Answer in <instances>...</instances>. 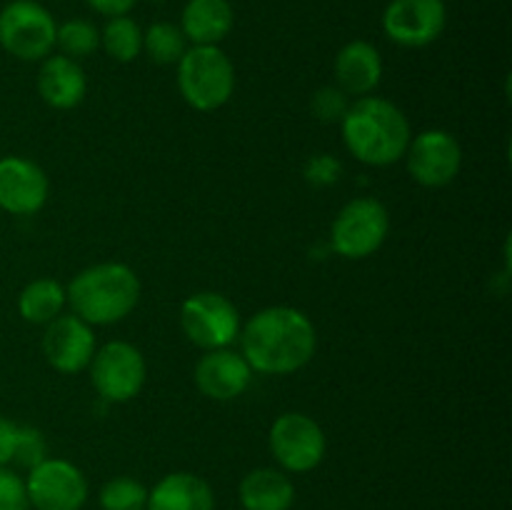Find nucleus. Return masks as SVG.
Wrapping results in <instances>:
<instances>
[{"instance_id": "nucleus-7", "label": "nucleus", "mask_w": 512, "mask_h": 510, "mask_svg": "<svg viewBox=\"0 0 512 510\" xmlns=\"http://www.w3.org/2000/svg\"><path fill=\"white\" fill-rule=\"evenodd\" d=\"M90 380L100 398L110 403L133 400L143 390L145 360L135 345L125 340H113L103 345L90 360Z\"/></svg>"}, {"instance_id": "nucleus-25", "label": "nucleus", "mask_w": 512, "mask_h": 510, "mask_svg": "<svg viewBox=\"0 0 512 510\" xmlns=\"http://www.w3.org/2000/svg\"><path fill=\"white\" fill-rule=\"evenodd\" d=\"M148 490L133 478H113L100 488V508L103 510H145Z\"/></svg>"}, {"instance_id": "nucleus-17", "label": "nucleus", "mask_w": 512, "mask_h": 510, "mask_svg": "<svg viewBox=\"0 0 512 510\" xmlns=\"http://www.w3.org/2000/svg\"><path fill=\"white\" fill-rule=\"evenodd\" d=\"M335 78L345 95H360L365 98L378 88L383 78V60L380 53L365 40H353L345 45L335 58Z\"/></svg>"}, {"instance_id": "nucleus-11", "label": "nucleus", "mask_w": 512, "mask_h": 510, "mask_svg": "<svg viewBox=\"0 0 512 510\" xmlns=\"http://www.w3.org/2000/svg\"><path fill=\"white\" fill-rule=\"evenodd\" d=\"M405 158H408L410 175L420 185L443 188V185L453 183L458 175L463 150L448 130H425V133L410 138Z\"/></svg>"}, {"instance_id": "nucleus-30", "label": "nucleus", "mask_w": 512, "mask_h": 510, "mask_svg": "<svg viewBox=\"0 0 512 510\" xmlns=\"http://www.w3.org/2000/svg\"><path fill=\"white\" fill-rule=\"evenodd\" d=\"M18 428V423H13V420L0 415V468L13 463L15 445H18Z\"/></svg>"}, {"instance_id": "nucleus-24", "label": "nucleus", "mask_w": 512, "mask_h": 510, "mask_svg": "<svg viewBox=\"0 0 512 510\" xmlns=\"http://www.w3.org/2000/svg\"><path fill=\"white\" fill-rule=\"evenodd\" d=\"M55 45L63 50L65 58H85V55L95 53V48L100 45V33L90 20H68V23L58 25Z\"/></svg>"}, {"instance_id": "nucleus-12", "label": "nucleus", "mask_w": 512, "mask_h": 510, "mask_svg": "<svg viewBox=\"0 0 512 510\" xmlns=\"http://www.w3.org/2000/svg\"><path fill=\"white\" fill-rule=\"evenodd\" d=\"M443 0H393L383 13V30L403 48H423L445 30Z\"/></svg>"}, {"instance_id": "nucleus-13", "label": "nucleus", "mask_w": 512, "mask_h": 510, "mask_svg": "<svg viewBox=\"0 0 512 510\" xmlns=\"http://www.w3.org/2000/svg\"><path fill=\"white\" fill-rule=\"evenodd\" d=\"M45 360L58 373H80L95 355V335L78 315H58L43 335Z\"/></svg>"}, {"instance_id": "nucleus-28", "label": "nucleus", "mask_w": 512, "mask_h": 510, "mask_svg": "<svg viewBox=\"0 0 512 510\" xmlns=\"http://www.w3.org/2000/svg\"><path fill=\"white\" fill-rule=\"evenodd\" d=\"M25 483L8 468H0V510H28Z\"/></svg>"}, {"instance_id": "nucleus-19", "label": "nucleus", "mask_w": 512, "mask_h": 510, "mask_svg": "<svg viewBox=\"0 0 512 510\" xmlns=\"http://www.w3.org/2000/svg\"><path fill=\"white\" fill-rule=\"evenodd\" d=\"M180 30L193 45H218L233 30V5L228 0H188Z\"/></svg>"}, {"instance_id": "nucleus-15", "label": "nucleus", "mask_w": 512, "mask_h": 510, "mask_svg": "<svg viewBox=\"0 0 512 510\" xmlns=\"http://www.w3.org/2000/svg\"><path fill=\"white\" fill-rule=\"evenodd\" d=\"M253 368L240 353L228 348L208 350L195 365V385L213 400H233L248 390Z\"/></svg>"}, {"instance_id": "nucleus-9", "label": "nucleus", "mask_w": 512, "mask_h": 510, "mask_svg": "<svg viewBox=\"0 0 512 510\" xmlns=\"http://www.w3.org/2000/svg\"><path fill=\"white\" fill-rule=\"evenodd\" d=\"M25 493L35 510H80L88 500V480L68 460L45 458L30 468Z\"/></svg>"}, {"instance_id": "nucleus-10", "label": "nucleus", "mask_w": 512, "mask_h": 510, "mask_svg": "<svg viewBox=\"0 0 512 510\" xmlns=\"http://www.w3.org/2000/svg\"><path fill=\"white\" fill-rule=\"evenodd\" d=\"M270 450L290 473L318 468L325 455V433L303 413H283L270 428Z\"/></svg>"}, {"instance_id": "nucleus-18", "label": "nucleus", "mask_w": 512, "mask_h": 510, "mask_svg": "<svg viewBox=\"0 0 512 510\" xmlns=\"http://www.w3.org/2000/svg\"><path fill=\"white\" fill-rule=\"evenodd\" d=\"M148 510H215L210 485L200 475L170 473L148 493Z\"/></svg>"}, {"instance_id": "nucleus-14", "label": "nucleus", "mask_w": 512, "mask_h": 510, "mask_svg": "<svg viewBox=\"0 0 512 510\" xmlns=\"http://www.w3.org/2000/svg\"><path fill=\"white\" fill-rule=\"evenodd\" d=\"M48 175L33 160L0 158V208L13 215H33L48 200Z\"/></svg>"}, {"instance_id": "nucleus-22", "label": "nucleus", "mask_w": 512, "mask_h": 510, "mask_svg": "<svg viewBox=\"0 0 512 510\" xmlns=\"http://www.w3.org/2000/svg\"><path fill=\"white\" fill-rule=\"evenodd\" d=\"M100 43L113 60L130 63L143 50V30L128 15H118V18L108 20V25L100 33Z\"/></svg>"}, {"instance_id": "nucleus-31", "label": "nucleus", "mask_w": 512, "mask_h": 510, "mask_svg": "<svg viewBox=\"0 0 512 510\" xmlns=\"http://www.w3.org/2000/svg\"><path fill=\"white\" fill-rule=\"evenodd\" d=\"M95 13L108 15V18H118V15H125L128 10H133V5L138 0H85Z\"/></svg>"}, {"instance_id": "nucleus-6", "label": "nucleus", "mask_w": 512, "mask_h": 510, "mask_svg": "<svg viewBox=\"0 0 512 510\" xmlns=\"http://www.w3.org/2000/svg\"><path fill=\"white\" fill-rule=\"evenodd\" d=\"M390 230V215L380 200L355 198L333 220V248L343 258L363 260L385 243Z\"/></svg>"}, {"instance_id": "nucleus-29", "label": "nucleus", "mask_w": 512, "mask_h": 510, "mask_svg": "<svg viewBox=\"0 0 512 510\" xmlns=\"http://www.w3.org/2000/svg\"><path fill=\"white\" fill-rule=\"evenodd\" d=\"M340 170L343 168H340L338 160L330 158V155H318L305 168V178L313 185H330L340 178Z\"/></svg>"}, {"instance_id": "nucleus-20", "label": "nucleus", "mask_w": 512, "mask_h": 510, "mask_svg": "<svg viewBox=\"0 0 512 510\" xmlns=\"http://www.w3.org/2000/svg\"><path fill=\"white\" fill-rule=\"evenodd\" d=\"M293 500V480L280 470H250L240 483V503L245 510H290Z\"/></svg>"}, {"instance_id": "nucleus-2", "label": "nucleus", "mask_w": 512, "mask_h": 510, "mask_svg": "<svg viewBox=\"0 0 512 510\" xmlns=\"http://www.w3.org/2000/svg\"><path fill=\"white\" fill-rule=\"evenodd\" d=\"M343 140L350 153L365 165H390L405 158L410 123L398 105L365 95L343 115Z\"/></svg>"}, {"instance_id": "nucleus-21", "label": "nucleus", "mask_w": 512, "mask_h": 510, "mask_svg": "<svg viewBox=\"0 0 512 510\" xmlns=\"http://www.w3.org/2000/svg\"><path fill=\"white\" fill-rule=\"evenodd\" d=\"M65 303L68 298H65L63 285L50 278H38L23 288L18 298V310L28 323L48 325L50 320L63 313Z\"/></svg>"}, {"instance_id": "nucleus-5", "label": "nucleus", "mask_w": 512, "mask_h": 510, "mask_svg": "<svg viewBox=\"0 0 512 510\" xmlns=\"http://www.w3.org/2000/svg\"><path fill=\"white\" fill-rule=\"evenodd\" d=\"M53 15L35 0H13L0 10V45L18 60H43L55 48Z\"/></svg>"}, {"instance_id": "nucleus-1", "label": "nucleus", "mask_w": 512, "mask_h": 510, "mask_svg": "<svg viewBox=\"0 0 512 510\" xmlns=\"http://www.w3.org/2000/svg\"><path fill=\"white\" fill-rule=\"evenodd\" d=\"M315 345L318 335L308 315L288 305L260 310L243 330V358L265 375L295 373L313 360Z\"/></svg>"}, {"instance_id": "nucleus-27", "label": "nucleus", "mask_w": 512, "mask_h": 510, "mask_svg": "<svg viewBox=\"0 0 512 510\" xmlns=\"http://www.w3.org/2000/svg\"><path fill=\"white\" fill-rule=\"evenodd\" d=\"M15 463L23 468H35L45 460V438L40 430L30 428V425H20L18 428V445H15Z\"/></svg>"}, {"instance_id": "nucleus-3", "label": "nucleus", "mask_w": 512, "mask_h": 510, "mask_svg": "<svg viewBox=\"0 0 512 510\" xmlns=\"http://www.w3.org/2000/svg\"><path fill=\"white\" fill-rule=\"evenodd\" d=\"M65 298L88 325H110L133 313L140 300V280L128 265L98 263L70 280Z\"/></svg>"}, {"instance_id": "nucleus-4", "label": "nucleus", "mask_w": 512, "mask_h": 510, "mask_svg": "<svg viewBox=\"0 0 512 510\" xmlns=\"http://www.w3.org/2000/svg\"><path fill=\"white\" fill-rule=\"evenodd\" d=\"M178 85L185 103L195 110H215L233 95V63L218 45H193L178 60Z\"/></svg>"}, {"instance_id": "nucleus-16", "label": "nucleus", "mask_w": 512, "mask_h": 510, "mask_svg": "<svg viewBox=\"0 0 512 510\" xmlns=\"http://www.w3.org/2000/svg\"><path fill=\"white\" fill-rule=\"evenodd\" d=\"M85 73L73 58L65 55H48L40 65L38 73V93L50 108L68 110L75 108L85 98Z\"/></svg>"}, {"instance_id": "nucleus-26", "label": "nucleus", "mask_w": 512, "mask_h": 510, "mask_svg": "<svg viewBox=\"0 0 512 510\" xmlns=\"http://www.w3.org/2000/svg\"><path fill=\"white\" fill-rule=\"evenodd\" d=\"M310 108H313V113L318 115L320 120H325V123H338V120H343V115L348 113L350 105L343 90L328 85V88H320L318 93L313 95Z\"/></svg>"}, {"instance_id": "nucleus-8", "label": "nucleus", "mask_w": 512, "mask_h": 510, "mask_svg": "<svg viewBox=\"0 0 512 510\" xmlns=\"http://www.w3.org/2000/svg\"><path fill=\"white\" fill-rule=\"evenodd\" d=\"M180 325L190 343L205 350L228 348L240 330L238 308L220 293H198L180 308Z\"/></svg>"}, {"instance_id": "nucleus-23", "label": "nucleus", "mask_w": 512, "mask_h": 510, "mask_svg": "<svg viewBox=\"0 0 512 510\" xmlns=\"http://www.w3.org/2000/svg\"><path fill=\"white\" fill-rule=\"evenodd\" d=\"M143 48L155 63L170 65L178 63L185 55V35L173 23H153L143 33Z\"/></svg>"}]
</instances>
